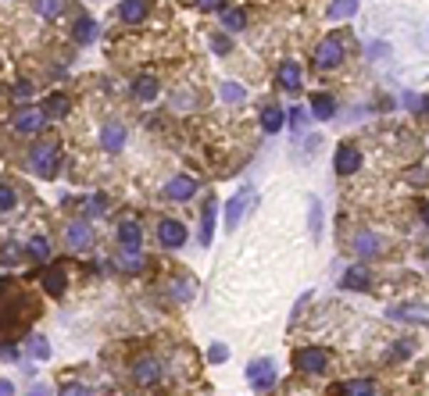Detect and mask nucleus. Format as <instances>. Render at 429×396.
<instances>
[{"label": "nucleus", "mask_w": 429, "mask_h": 396, "mask_svg": "<svg viewBox=\"0 0 429 396\" xmlns=\"http://www.w3.org/2000/svg\"><path fill=\"white\" fill-rule=\"evenodd\" d=\"M140 239H143V229L136 222H122L118 225V243L122 250H140Z\"/></svg>", "instance_id": "obj_19"}, {"label": "nucleus", "mask_w": 429, "mask_h": 396, "mask_svg": "<svg viewBox=\"0 0 429 396\" xmlns=\"http://www.w3.org/2000/svg\"><path fill=\"white\" fill-rule=\"evenodd\" d=\"M43 125H47V111L43 108H22L15 115V132H22V136L43 132Z\"/></svg>", "instance_id": "obj_6"}, {"label": "nucleus", "mask_w": 429, "mask_h": 396, "mask_svg": "<svg viewBox=\"0 0 429 396\" xmlns=\"http://www.w3.org/2000/svg\"><path fill=\"white\" fill-rule=\"evenodd\" d=\"M65 4H68V0H36V15L47 19V22H54V19L65 15Z\"/></svg>", "instance_id": "obj_28"}, {"label": "nucleus", "mask_w": 429, "mask_h": 396, "mask_svg": "<svg viewBox=\"0 0 429 396\" xmlns=\"http://www.w3.org/2000/svg\"><path fill=\"white\" fill-rule=\"evenodd\" d=\"M29 396H51V385H40V382H36V385L29 389Z\"/></svg>", "instance_id": "obj_46"}, {"label": "nucleus", "mask_w": 429, "mask_h": 396, "mask_svg": "<svg viewBox=\"0 0 429 396\" xmlns=\"http://www.w3.org/2000/svg\"><path fill=\"white\" fill-rule=\"evenodd\" d=\"M207 360H211V364L229 360V346H226V343H211V346H207Z\"/></svg>", "instance_id": "obj_36"}, {"label": "nucleus", "mask_w": 429, "mask_h": 396, "mask_svg": "<svg viewBox=\"0 0 429 396\" xmlns=\"http://www.w3.org/2000/svg\"><path fill=\"white\" fill-rule=\"evenodd\" d=\"M422 222H425V225H429V200H425V204H422Z\"/></svg>", "instance_id": "obj_47"}, {"label": "nucleus", "mask_w": 429, "mask_h": 396, "mask_svg": "<svg viewBox=\"0 0 429 396\" xmlns=\"http://www.w3.org/2000/svg\"><path fill=\"white\" fill-rule=\"evenodd\" d=\"M161 360L157 357H136L133 360V382L136 385H157L161 382Z\"/></svg>", "instance_id": "obj_5"}, {"label": "nucleus", "mask_w": 429, "mask_h": 396, "mask_svg": "<svg viewBox=\"0 0 429 396\" xmlns=\"http://www.w3.org/2000/svg\"><path fill=\"white\" fill-rule=\"evenodd\" d=\"M222 4H226V0H197L200 11H222Z\"/></svg>", "instance_id": "obj_43"}, {"label": "nucleus", "mask_w": 429, "mask_h": 396, "mask_svg": "<svg viewBox=\"0 0 429 396\" xmlns=\"http://www.w3.org/2000/svg\"><path fill=\"white\" fill-rule=\"evenodd\" d=\"M108 211V197H90V204H86V218H97V214H104Z\"/></svg>", "instance_id": "obj_37"}, {"label": "nucleus", "mask_w": 429, "mask_h": 396, "mask_svg": "<svg viewBox=\"0 0 429 396\" xmlns=\"http://www.w3.org/2000/svg\"><path fill=\"white\" fill-rule=\"evenodd\" d=\"M276 79H279V86H283V90H301V86H304V72H301V65H297V61H290V58L279 65Z\"/></svg>", "instance_id": "obj_14"}, {"label": "nucleus", "mask_w": 429, "mask_h": 396, "mask_svg": "<svg viewBox=\"0 0 429 396\" xmlns=\"http://www.w3.org/2000/svg\"><path fill=\"white\" fill-rule=\"evenodd\" d=\"M165 197H168L172 204H190V200L197 197V179H190V175H175V179H168Z\"/></svg>", "instance_id": "obj_10"}, {"label": "nucleus", "mask_w": 429, "mask_h": 396, "mask_svg": "<svg viewBox=\"0 0 429 396\" xmlns=\"http://www.w3.org/2000/svg\"><path fill=\"white\" fill-rule=\"evenodd\" d=\"M157 243H161L165 250H179V246L186 243V225L175 222V218H165V222L157 225Z\"/></svg>", "instance_id": "obj_11"}, {"label": "nucleus", "mask_w": 429, "mask_h": 396, "mask_svg": "<svg viewBox=\"0 0 429 396\" xmlns=\"http://www.w3.org/2000/svg\"><path fill=\"white\" fill-rule=\"evenodd\" d=\"M72 40H76L79 47L93 43V40H97V22H93L90 15H79V19H76V26H72Z\"/></svg>", "instance_id": "obj_16"}, {"label": "nucleus", "mask_w": 429, "mask_h": 396, "mask_svg": "<svg viewBox=\"0 0 429 396\" xmlns=\"http://www.w3.org/2000/svg\"><path fill=\"white\" fill-rule=\"evenodd\" d=\"M43 111H47V118H65V115H72V100L65 93H51L43 100Z\"/></svg>", "instance_id": "obj_21"}, {"label": "nucleus", "mask_w": 429, "mask_h": 396, "mask_svg": "<svg viewBox=\"0 0 429 396\" xmlns=\"http://www.w3.org/2000/svg\"><path fill=\"white\" fill-rule=\"evenodd\" d=\"M11 93H15V100H29L33 97V83H19Z\"/></svg>", "instance_id": "obj_42"}, {"label": "nucleus", "mask_w": 429, "mask_h": 396, "mask_svg": "<svg viewBox=\"0 0 429 396\" xmlns=\"http://www.w3.org/2000/svg\"><path fill=\"white\" fill-rule=\"evenodd\" d=\"M283 125H286V111H283L279 104H269V108L262 111V129L272 136V132H279Z\"/></svg>", "instance_id": "obj_18"}, {"label": "nucleus", "mask_w": 429, "mask_h": 396, "mask_svg": "<svg viewBox=\"0 0 429 396\" xmlns=\"http://www.w3.org/2000/svg\"><path fill=\"white\" fill-rule=\"evenodd\" d=\"M0 396H15V382H8V378H0Z\"/></svg>", "instance_id": "obj_45"}, {"label": "nucleus", "mask_w": 429, "mask_h": 396, "mask_svg": "<svg viewBox=\"0 0 429 396\" xmlns=\"http://www.w3.org/2000/svg\"><path fill=\"white\" fill-rule=\"evenodd\" d=\"M358 11V0H333L329 4V19L333 22H343V19H351Z\"/></svg>", "instance_id": "obj_29"}, {"label": "nucleus", "mask_w": 429, "mask_h": 396, "mask_svg": "<svg viewBox=\"0 0 429 396\" xmlns=\"http://www.w3.org/2000/svg\"><path fill=\"white\" fill-rule=\"evenodd\" d=\"M125 140H129V132H125L122 122H104V125H100V147H104L108 154H118V150L125 147Z\"/></svg>", "instance_id": "obj_12"}, {"label": "nucleus", "mask_w": 429, "mask_h": 396, "mask_svg": "<svg viewBox=\"0 0 429 396\" xmlns=\"http://www.w3.org/2000/svg\"><path fill=\"white\" fill-rule=\"evenodd\" d=\"M286 118H290V125L301 132V125L308 122V111H301V108H290V115H286Z\"/></svg>", "instance_id": "obj_40"}, {"label": "nucleus", "mask_w": 429, "mask_h": 396, "mask_svg": "<svg viewBox=\"0 0 429 396\" xmlns=\"http://www.w3.org/2000/svg\"><path fill=\"white\" fill-rule=\"evenodd\" d=\"M276 360L272 357H254L251 364H247V385L254 389V392H272V385H276Z\"/></svg>", "instance_id": "obj_2"}, {"label": "nucleus", "mask_w": 429, "mask_h": 396, "mask_svg": "<svg viewBox=\"0 0 429 396\" xmlns=\"http://www.w3.org/2000/svg\"><path fill=\"white\" fill-rule=\"evenodd\" d=\"M251 204H254V189H240V193L229 200V207H226V229H240V222L247 218Z\"/></svg>", "instance_id": "obj_8"}, {"label": "nucleus", "mask_w": 429, "mask_h": 396, "mask_svg": "<svg viewBox=\"0 0 429 396\" xmlns=\"http://www.w3.org/2000/svg\"><path fill=\"white\" fill-rule=\"evenodd\" d=\"M61 168V147L54 140H43L29 150V172L40 175V179H54Z\"/></svg>", "instance_id": "obj_1"}, {"label": "nucleus", "mask_w": 429, "mask_h": 396, "mask_svg": "<svg viewBox=\"0 0 429 396\" xmlns=\"http://www.w3.org/2000/svg\"><path fill=\"white\" fill-rule=\"evenodd\" d=\"M40 282H43V289H47L51 296H61V293H65V286H68V282H65V271H61L58 264L43 268V278H40Z\"/></svg>", "instance_id": "obj_20"}, {"label": "nucleus", "mask_w": 429, "mask_h": 396, "mask_svg": "<svg viewBox=\"0 0 429 396\" xmlns=\"http://www.w3.org/2000/svg\"><path fill=\"white\" fill-rule=\"evenodd\" d=\"M294 364H297V371H304V375H322V371L329 368V353H326L322 346H304V350L294 353Z\"/></svg>", "instance_id": "obj_4"}, {"label": "nucleus", "mask_w": 429, "mask_h": 396, "mask_svg": "<svg viewBox=\"0 0 429 396\" xmlns=\"http://www.w3.org/2000/svg\"><path fill=\"white\" fill-rule=\"evenodd\" d=\"M26 254H29L33 261H40V264L51 261V239H47V236H33V239L26 243Z\"/></svg>", "instance_id": "obj_26"}, {"label": "nucleus", "mask_w": 429, "mask_h": 396, "mask_svg": "<svg viewBox=\"0 0 429 396\" xmlns=\"http://www.w3.org/2000/svg\"><path fill=\"white\" fill-rule=\"evenodd\" d=\"M333 168H336V175H354L361 168V150L354 143H340L333 154Z\"/></svg>", "instance_id": "obj_7"}, {"label": "nucleus", "mask_w": 429, "mask_h": 396, "mask_svg": "<svg viewBox=\"0 0 429 396\" xmlns=\"http://www.w3.org/2000/svg\"><path fill=\"white\" fill-rule=\"evenodd\" d=\"M214 214H219V204H214V197L204 204L200 211V246H211V236H214Z\"/></svg>", "instance_id": "obj_15"}, {"label": "nucleus", "mask_w": 429, "mask_h": 396, "mask_svg": "<svg viewBox=\"0 0 429 396\" xmlns=\"http://www.w3.org/2000/svg\"><path fill=\"white\" fill-rule=\"evenodd\" d=\"M29 357L33 360H47L51 357V343H47V335H29Z\"/></svg>", "instance_id": "obj_31"}, {"label": "nucleus", "mask_w": 429, "mask_h": 396, "mask_svg": "<svg viewBox=\"0 0 429 396\" xmlns=\"http://www.w3.org/2000/svg\"><path fill=\"white\" fill-rule=\"evenodd\" d=\"M333 115H336V100H333V97H326V93H315V97H311V118L329 122Z\"/></svg>", "instance_id": "obj_22"}, {"label": "nucleus", "mask_w": 429, "mask_h": 396, "mask_svg": "<svg viewBox=\"0 0 429 396\" xmlns=\"http://www.w3.org/2000/svg\"><path fill=\"white\" fill-rule=\"evenodd\" d=\"M211 51H214V54H229V51H233V40H229L226 33H219V36L211 40Z\"/></svg>", "instance_id": "obj_38"}, {"label": "nucleus", "mask_w": 429, "mask_h": 396, "mask_svg": "<svg viewBox=\"0 0 429 396\" xmlns=\"http://www.w3.org/2000/svg\"><path fill=\"white\" fill-rule=\"evenodd\" d=\"M19 246H4V250H0V261H4V264H19Z\"/></svg>", "instance_id": "obj_41"}, {"label": "nucleus", "mask_w": 429, "mask_h": 396, "mask_svg": "<svg viewBox=\"0 0 429 396\" xmlns=\"http://www.w3.org/2000/svg\"><path fill=\"white\" fill-rule=\"evenodd\" d=\"M61 396H90V389L76 382V385H65V389H61Z\"/></svg>", "instance_id": "obj_44"}, {"label": "nucleus", "mask_w": 429, "mask_h": 396, "mask_svg": "<svg viewBox=\"0 0 429 396\" xmlns=\"http://www.w3.org/2000/svg\"><path fill=\"white\" fill-rule=\"evenodd\" d=\"M147 15H150V0H122V8H118V19L125 26H140V22H147Z\"/></svg>", "instance_id": "obj_13"}, {"label": "nucleus", "mask_w": 429, "mask_h": 396, "mask_svg": "<svg viewBox=\"0 0 429 396\" xmlns=\"http://www.w3.org/2000/svg\"><path fill=\"white\" fill-rule=\"evenodd\" d=\"M340 396H376V382L372 378H354L340 385Z\"/></svg>", "instance_id": "obj_25"}, {"label": "nucleus", "mask_w": 429, "mask_h": 396, "mask_svg": "<svg viewBox=\"0 0 429 396\" xmlns=\"http://www.w3.org/2000/svg\"><path fill=\"white\" fill-rule=\"evenodd\" d=\"M368 282H372V275H368V268H361V264H354V268H347L343 271V289H368Z\"/></svg>", "instance_id": "obj_23"}, {"label": "nucleus", "mask_w": 429, "mask_h": 396, "mask_svg": "<svg viewBox=\"0 0 429 396\" xmlns=\"http://www.w3.org/2000/svg\"><path fill=\"white\" fill-rule=\"evenodd\" d=\"M244 26H247V15H244L240 8H233V11L222 8V29H226V33H240Z\"/></svg>", "instance_id": "obj_30"}, {"label": "nucleus", "mask_w": 429, "mask_h": 396, "mask_svg": "<svg viewBox=\"0 0 429 396\" xmlns=\"http://www.w3.org/2000/svg\"><path fill=\"white\" fill-rule=\"evenodd\" d=\"M219 93H222V100H226V104H244V100H247V90H244L240 83H222V90H219Z\"/></svg>", "instance_id": "obj_32"}, {"label": "nucleus", "mask_w": 429, "mask_h": 396, "mask_svg": "<svg viewBox=\"0 0 429 396\" xmlns=\"http://www.w3.org/2000/svg\"><path fill=\"white\" fill-rule=\"evenodd\" d=\"M308 225H311V236L322 239V200L311 197V211H308Z\"/></svg>", "instance_id": "obj_33"}, {"label": "nucleus", "mask_w": 429, "mask_h": 396, "mask_svg": "<svg viewBox=\"0 0 429 396\" xmlns=\"http://www.w3.org/2000/svg\"><path fill=\"white\" fill-rule=\"evenodd\" d=\"M15 204H19V193H15V186H8V182H0V214H8V211H15Z\"/></svg>", "instance_id": "obj_34"}, {"label": "nucleus", "mask_w": 429, "mask_h": 396, "mask_svg": "<svg viewBox=\"0 0 429 396\" xmlns=\"http://www.w3.org/2000/svg\"><path fill=\"white\" fill-rule=\"evenodd\" d=\"M157 90H161V86H157L154 75H140V79L133 83V97H136V100H154Z\"/></svg>", "instance_id": "obj_24"}, {"label": "nucleus", "mask_w": 429, "mask_h": 396, "mask_svg": "<svg viewBox=\"0 0 429 396\" xmlns=\"http://www.w3.org/2000/svg\"><path fill=\"white\" fill-rule=\"evenodd\" d=\"M65 243H68L72 254L90 250V246H93V229H90V222H86V218H83V222H72V225L65 229Z\"/></svg>", "instance_id": "obj_9"}, {"label": "nucleus", "mask_w": 429, "mask_h": 396, "mask_svg": "<svg viewBox=\"0 0 429 396\" xmlns=\"http://www.w3.org/2000/svg\"><path fill=\"white\" fill-rule=\"evenodd\" d=\"M343 40L340 36H326L319 47H315V68L319 72H329V68H340L343 65Z\"/></svg>", "instance_id": "obj_3"}, {"label": "nucleus", "mask_w": 429, "mask_h": 396, "mask_svg": "<svg viewBox=\"0 0 429 396\" xmlns=\"http://www.w3.org/2000/svg\"><path fill=\"white\" fill-rule=\"evenodd\" d=\"M404 104H408L411 111H422V115H429V97H415V93H408V97H404Z\"/></svg>", "instance_id": "obj_39"}, {"label": "nucleus", "mask_w": 429, "mask_h": 396, "mask_svg": "<svg viewBox=\"0 0 429 396\" xmlns=\"http://www.w3.org/2000/svg\"><path fill=\"white\" fill-rule=\"evenodd\" d=\"M118 271H125V275H140V271H143V254H140V250H122V257H118Z\"/></svg>", "instance_id": "obj_27"}, {"label": "nucleus", "mask_w": 429, "mask_h": 396, "mask_svg": "<svg viewBox=\"0 0 429 396\" xmlns=\"http://www.w3.org/2000/svg\"><path fill=\"white\" fill-rule=\"evenodd\" d=\"M379 250H383V239L376 232H358L354 236V254L358 257H376Z\"/></svg>", "instance_id": "obj_17"}, {"label": "nucleus", "mask_w": 429, "mask_h": 396, "mask_svg": "<svg viewBox=\"0 0 429 396\" xmlns=\"http://www.w3.org/2000/svg\"><path fill=\"white\" fill-rule=\"evenodd\" d=\"M172 296H175L179 303L190 300V296H193V282H190V278H175V282H172Z\"/></svg>", "instance_id": "obj_35"}]
</instances>
